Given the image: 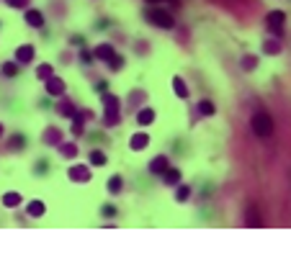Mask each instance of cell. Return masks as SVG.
Returning <instances> with one entry per match:
<instances>
[{
	"label": "cell",
	"mask_w": 291,
	"mask_h": 257,
	"mask_svg": "<svg viewBox=\"0 0 291 257\" xmlns=\"http://www.w3.org/2000/svg\"><path fill=\"white\" fill-rule=\"evenodd\" d=\"M250 126H253V131L258 134V137H271L273 134V118L265 114V111H258V114H253V121H250Z\"/></svg>",
	"instance_id": "obj_1"
},
{
	"label": "cell",
	"mask_w": 291,
	"mask_h": 257,
	"mask_svg": "<svg viewBox=\"0 0 291 257\" xmlns=\"http://www.w3.org/2000/svg\"><path fill=\"white\" fill-rule=\"evenodd\" d=\"M147 21L155 26H160V29H173L175 26V18L170 10H162V8H152L147 10Z\"/></svg>",
	"instance_id": "obj_2"
},
{
	"label": "cell",
	"mask_w": 291,
	"mask_h": 257,
	"mask_svg": "<svg viewBox=\"0 0 291 257\" xmlns=\"http://www.w3.org/2000/svg\"><path fill=\"white\" fill-rule=\"evenodd\" d=\"M103 106H106L103 124H106V126H116V124H119V100H116V95L103 93Z\"/></svg>",
	"instance_id": "obj_3"
},
{
	"label": "cell",
	"mask_w": 291,
	"mask_h": 257,
	"mask_svg": "<svg viewBox=\"0 0 291 257\" xmlns=\"http://www.w3.org/2000/svg\"><path fill=\"white\" fill-rule=\"evenodd\" d=\"M265 24H268V29H271V33H276V36H284V13H281V10H273V13H268Z\"/></svg>",
	"instance_id": "obj_4"
},
{
	"label": "cell",
	"mask_w": 291,
	"mask_h": 257,
	"mask_svg": "<svg viewBox=\"0 0 291 257\" xmlns=\"http://www.w3.org/2000/svg\"><path fill=\"white\" fill-rule=\"evenodd\" d=\"M70 180L72 183H88L91 180V170H88V165H75V167H70Z\"/></svg>",
	"instance_id": "obj_5"
},
{
	"label": "cell",
	"mask_w": 291,
	"mask_h": 257,
	"mask_svg": "<svg viewBox=\"0 0 291 257\" xmlns=\"http://www.w3.org/2000/svg\"><path fill=\"white\" fill-rule=\"evenodd\" d=\"M91 116H93L91 111H77V114H75V121H72V134H77V137H80L85 121H91Z\"/></svg>",
	"instance_id": "obj_6"
},
{
	"label": "cell",
	"mask_w": 291,
	"mask_h": 257,
	"mask_svg": "<svg viewBox=\"0 0 291 257\" xmlns=\"http://www.w3.org/2000/svg\"><path fill=\"white\" fill-rule=\"evenodd\" d=\"M150 144V134H144V131H139V134H134L131 137V142H129V147L134 149V152H142L144 147Z\"/></svg>",
	"instance_id": "obj_7"
},
{
	"label": "cell",
	"mask_w": 291,
	"mask_h": 257,
	"mask_svg": "<svg viewBox=\"0 0 291 257\" xmlns=\"http://www.w3.org/2000/svg\"><path fill=\"white\" fill-rule=\"evenodd\" d=\"M114 57H116V52H114V47H111V44H100V47H96V59L111 62Z\"/></svg>",
	"instance_id": "obj_8"
},
{
	"label": "cell",
	"mask_w": 291,
	"mask_h": 257,
	"mask_svg": "<svg viewBox=\"0 0 291 257\" xmlns=\"http://www.w3.org/2000/svg\"><path fill=\"white\" fill-rule=\"evenodd\" d=\"M167 167H170V160L165 157V154H160V157H155L152 162H150V172H155V175H162Z\"/></svg>",
	"instance_id": "obj_9"
},
{
	"label": "cell",
	"mask_w": 291,
	"mask_h": 257,
	"mask_svg": "<svg viewBox=\"0 0 291 257\" xmlns=\"http://www.w3.org/2000/svg\"><path fill=\"white\" fill-rule=\"evenodd\" d=\"M47 93L60 98V95L65 93V80H60V77H54V75H52L49 80H47Z\"/></svg>",
	"instance_id": "obj_10"
},
{
	"label": "cell",
	"mask_w": 291,
	"mask_h": 257,
	"mask_svg": "<svg viewBox=\"0 0 291 257\" xmlns=\"http://www.w3.org/2000/svg\"><path fill=\"white\" fill-rule=\"evenodd\" d=\"M26 24L33 26V29H41V26H44V16H41V10L29 8V10H26Z\"/></svg>",
	"instance_id": "obj_11"
},
{
	"label": "cell",
	"mask_w": 291,
	"mask_h": 257,
	"mask_svg": "<svg viewBox=\"0 0 291 257\" xmlns=\"http://www.w3.org/2000/svg\"><path fill=\"white\" fill-rule=\"evenodd\" d=\"M31 59H33V47H29V44H26V47H18L16 62H18V64H29Z\"/></svg>",
	"instance_id": "obj_12"
},
{
	"label": "cell",
	"mask_w": 291,
	"mask_h": 257,
	"mask_svg": "<svg viewBox=\"0 0 291 257\" xmlns=\"http://www.w3.org/2000/svg\"><path fill=\"white\" fill-rule=\"evenodd\" d=\"M26 214H29V216H33V219H39V216L47 214V206H44L41 200H31V203L26 206Z\"/></svg>",
	"instance_id": "obj_13"
},
{
	"label": "cell",
	"mask_w": 291,
	"mask_h": 257,
	"mask_svg": "<svg viewBox=\"0 0 291 257\" xmlns=\"http://www.w3.org/2000/svg\"><path fill=\"white\" fill-rule=\"evenodd\" d=\"M57 147H60V154H62V157H67V160L77 157V147H75L72 142H60Z\"/></svg>",
	"instance_id": "obj_14"
},
{
	"label": "cell",
	"mask_w": 291,
	"mask_h": 257,
	"mask_svg": "<svg viewBox=\"0 0 291 257\" xmlns=\"http://www.w3.org/2000/svg\"><path fill=\"white\" fill-rule=\"evenodd\" d=\"M57 111H60V116H65V118H75V106H72V100H60V106H57Z\"/></svg>",
	"instance_id": "obj_15"
},
{
	"label": "cell",
	"mask_w": 291,
	"mask_h": 257,
	"mask_svg": "<svg viewBox=\"0 0 291 257\" xmlns=\"http://www.w3.org/2000/svg\"><path fill=\"white\" fill-rule=\"evenodd\" d=\"M62 142V131L60 129H47V131H44V144H60Z\"/></svg>",
	"instance_id": "obj_16"
},
{
	"label": "cell",
	"mask_w": 291,
	"mask_h": 257,
	"mask_svg": "<svg viewBox=\"0 0 291 257\" xmlns=\"http://www.w3.org/2000/svg\"><path fill=\"white\" fill-rule=\"evenodd\" d=\"M162 180H165L167 185H178V183H181V172L173 170V167H167V170L162 172Z\"/></svg>",
	"instance_id": "obj_17"
},
{
	"label": "cell",
	"mask_w": 291,
	"mask_h": 257,
	"mask_svg": "<svg viewBox=\"0 0 291 257\" xmlns=\"http://www.w3.org/2000/svg\"><path fill=\"white\" fill-rule=\"evenodd\" d=\"M137 121H139V124H142V126H147V124H152V121H155V111H152V108H142V111H139V114H137Z\"/></svg>",
	"instance_id": "obj_18"
},
{
	"label": "cell",
	"mask_w": 291,
	"mask_h": 257,
	"mask_svg": "<svg viewBox=\"0 0 291 257\" xmlns=\"http://www.w3.org/2000/svg\"><path fill=\"white\" fill-rule=\"evenodd\" d=\"M18 203H21V196H18V193L10 191V193H5V196H3V206H5V208H16Z\"/></svg>",
	"instance_id": "obj_19"
},
{
	"label": "cell",
	"mask_w": 291,
	"mask_h": 257,
	"mask_svg": "<svg viewBox=\"0 0 291 257\" xmlns=\"http://www.w3.org/2000/svg\"><path fill=\"white\" fill-rule=\"evenodd\" d=\"M173 87H175L178 98H188V87H186V83L181 80V77H173Z\"/></svg>",
	"instance_id": "obj_20"
},
{
	"label": "cell",
	"mask_w": 291,
	"mask_h": 257,
	"mask_svg": "<svg viewBox=\"0 0 291 257\" xmlns=\"http://www.w3.org/2000/svg\"><path fill=\"white\" fill-rule=\"evenodd\" d=\"M52 72H54L52 64H39V67H36V77H39V80H44V83L52 77Z\"/></svg>",
	"instance_id": "obj_21"
},
{
	"label": "cell",
	"mask_w": 291,
	"mask_h": 257,
	"mask_svg": "<svg viewBox=\"0 0 291 257\" xmlns=\"http://www.w3.org/2000/svg\"><path fill=\"white\" fill-rule=\"evenodd\" d=\"M198 114L201 116H214V103H211V100H201V103H198Z\"/></svg>",
	"instance_id": "obj_22"
},
{
	"label": "cell",
	"mask_w": 291,
	"mask_h": 257,
	"mask_svg": "<svg viewBox=\"0 0 291 257\" xmlns=\"http://www.w3.org/2000/svg\"><path fill=\"white\" fill-rule=\"evenodd\" d=\"M91 165H96V167H103V165H106V154L100 152V149L91 152Z\"/></svg>",
	"instance_id": "obj_23"
},
{
	"label": "cell",
	"mask_w": 291,
	"mask_h": 257,
	"mask_svg": "<svg viewBox=\"0 0 291 257\" xmlns=\"http://www.w3.org/2000/svg\"><path fill=\"white\" fill-rule=\"evenodd\" d=\"M3 75L5 77H16L18 75V62H5L3 64Z\"/></svg>",
	"instance_id": "obj_24"
},
{
	"label": "cell",
	"mask_w": 291,
	"mask_h": 257,
	"mask_svg": "<svg viewBox=\"0 0 291 257\" xmlns=\"http://www.w3.org/2000/svg\"><path fill=\"white\" fill-rule=\"evenodd\" d=\"M188 196H191V188H188V185H178L175 200H181V203H183V200H188Z\"/></svg>",
	"instance_id": "obj_25"
},
{
	"label": "cell",
	"mask_w": 291,
	"mask_h": 257,
	"mask_svg": "<svg viewBox=\"0 0 291 257\" xmlns=\"http://www.w3.org/2000/svg\"><path fill=\"white\" fill-rule=\"evenodd\" d=\"M121 185H124V183H121V177L114 175V177L108 180V191H111V193H119V191H121Z\"/></svg>",
	"instance_id": "obj_26"
},
{
	"label": "cell",
	"mask_w": 291,
	"mask_h": 257,
	"mask_svg": "<svg viewBox=\"0 0 291 257\" xmlns=\"http://www.w3.org/2000/svg\"><path fill=\"white\" fill-rule=\"evenodd\" d=\"M263 49H265V54H278V52H281V44H278V41H265Z\"/></svg>",
	"instance_id": "obj_27"
},
{
	"label": "cell",
	"mask_w": 291,
	"mask_h": 257,
	"mask_svg": "<svg viewBox=\"0 0 291 257\" xmlns=\"http://www.w3.org/2000/svg\"><path fill=\"white\" fill-rule=\"evenodd\" d=\"M255 67H258V59H255V57H250V54H248V57H242V70H255Z\"/></svg>",
	"instance_id": "obj_28"
},
{
	"label": "cell",
	"mask_w": 291,
	"mask_h": 257,
	"mask_svg": "<svg viewBox=\"0 0 291 257\" xmlns=\"http://www.w3.org/2000/svg\"><path fill=\"white\" fill-rule=\"evenodd\" d=\"M24 144H26V142H24V137H21V134H18V137H13V139L8 142V147H10V149H21V147H24Z\"/></svg>",
	"instance_id": "obj_29"
},
{
	"label": "cell",
	"mask_w": 291,
	"mask_h": 257,
	"mask_svg": "<svg viewBox=\"0 0 291 257\" xmlns=\"http://www.w3.org/2000/svg\"><path fill=\"white\" fill-rule=\"evenodd\" d=\"M250 219H248V227H260V219H258V214H255V208L248 214Z\"/></svg>",
	"instance_id": "obj_30"
},
{
	"label": "cell",
	"mask_w": 291,
	"mask_h": 257,
	"mask_svg": "<svg viewBox=\"0 0 291 257\" xmlns=\"http://www.w3.org/2000/svg\"><path fill=\"white\" fill-rule=\"evenodd\" d=\"M93 57H96V54H91L88 49H83V52H80V59H83L85 64H91V62H93Z\"/></svg>",
	"instance_id": "obj_31"
},
{
	"label": "cell",
	"mask_w": 291,
	"mask_h": 257,
	"mask_svg": "<svg viewBox=\"0 0 291 257\" xmlns=\"http://www.w3.org/2000/svg\"><path fill=\"white\" fill-rule=\"evenodd\" d=\"M8 5H10V8H26L29 0H8Z\"/></svg>",
	"instance_id": "obj_32"
},
{
	"label": "cell",
	"mask_w": 291,
	"mask_h": 257,
	"mask_svg": "<svg viewBox=\"0 0 291 257\" xmlns=\"http://www.w3.org/2000/svg\"><path fill=\"white\" fill-rule=\"evenodd\" d=\"M100 214H103V216H116V208L114 206H103V208H100Z\"/></svg>",
	"instance_id": "obj_33"
},
{
	"label": "cell",
	"mask_w": 291,
	"mask_h": 257,
	"mask_svg": "<svg viewBox=\"0 0 291 257\" xmlns=\"http://www.w3.org/2000/svg\"><path fill=\"white\" fill-rule=\"evenodd\" d=\"M108 64H111V70H119V67H121V64H124V62H121V57H119V54H116V57H114V59H111Z\"/></svg>",
	"instance_id": "obj_34"
},
{
	"label": "cell",
	"mask_w": 291,
	"mask_h": 257,
	"mask_svg": "<svg viewBox=\"0 0 291 257\" xmlns=\"http://www.w3.org/2000/svg\"><path fill=\"white\" fill-rule=\"evenodd\" d=\"M3 134H5V129H3V124H0V137H3Z\"/></svg>",
	"instance_id": "obj_35"
}]
</instances>
